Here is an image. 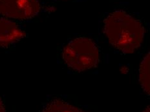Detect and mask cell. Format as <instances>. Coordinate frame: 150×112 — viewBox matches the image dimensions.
<instances>
[{
  "label": "cell",
  "mask_w": 150,
  "mask_h": 112,
  "mask_svg": "<svg viewBox=\"0 0 150 112\" xmlns=\"http://www.w3.org/2000/svg\"><path fill=\"white\" fill-rule=\"evenodd\" d=\"M139 82L144 92L150 95V52L140 66Z\"/></svg>",
  "instance_id": "8992f818"
},
{
  "label": "cell",
  "mask_w": 150,
  "mask_h": 112,
  "mask_svg": "<svg viewBox=\"0 0 150 112\" xmlns=\"http://www.w3.org/2000/svg\"><path fill=\"white\" fill-rule=\"evenodd\" d=\"M99 51L91 39L79 37L69 42L63 51L64 61L76 71H85L95 67L99 61Z\"/></svg>",
  "instance_id": "7a4b0ae2"
},
{
  "label": "cell",
  "mask_w": 150,
  "mask_h": 112,
  "mask_svg": "<svg viewBox=\"0 0 150 112\" xmlns=\"http://www.w3.org/2000/svg\"><path fill=\"white\" fill-rule=\"evenodd\" d=\"M104 32L111 44L124 54L138 48L144 36L142 23L123 10L115 11L106 18Z\"/></svg>",
  "instance_id": "6da1fadb"
},
{
  "label": "cell",
  "mask_w": 150,
  "mask_h": 112,
  "mask_svg": "<svg viewBox=\"0 0 150 112\" xmlns=\"http://www.w3.org/2000/svg\"><path fill=\"white\" fill-rule=\"evenodd\" d=\"M0 112H5L4 105V103H3V101L1 98H0Z\"/></svg>",
  "instance_id": "52a82bcc"
},
{
  "label": "cell",
  "mask_w": 150,
  "mask_h": 112,
  "mask_svg": "<svg viewBox=\"0 0 150 112\" xmlns=\"http://www.w3.org/2000/svg\"><path fill=\"white\" fill-rule=\"evenodd\" d=\"M142 112H150V106L146 108L144 110L142 111Z\"/></svg>",
  "instance_id": "ba28073f"
},
{
  "label": "cell",
  "mask_w": 150,
  "mask_h": 112,
  "mask_svg": "<svg viewBox=\"0 0 150 112\" xmlns=\"http://www.w3.org/2000/svg\"><path fill=\"white\" fill-rule=\"evenodd\" d=\"M40 8L38 0H0V14L13 19H30L39 13Z\"/></svg>",
  "instance_id": "3957f363"
},
{
  "label": "cell",
  "mask_w": 150,
  "mask_h": 112,
  "mask_svg": "<svg viewBox=\"0 0 150 112\" xmlns=\"http://www.w3.org/2000/svg\"><path fill=\"white\" fill-rule=\"evenodd\" d=\"M39 112H86L60 99H54L43 106Z\"/></svg>",
  "instance_id": "5b68a950"
},
{
  "label": "cell",
  "mask_w": 150,
  "mask_h": 112,
  "mask_svg": "<svg viewBox=\"0 0 150 112\" xmlns=\"http://www.w3.org/2000/svg\"><path fill=\"white\" fill-rule=\"evenodd\" d=\"M25 36V33L15 23L0 19V47H8Z\"/></svg>",
  "instance_id": "277c9868"
}]
</instances>
